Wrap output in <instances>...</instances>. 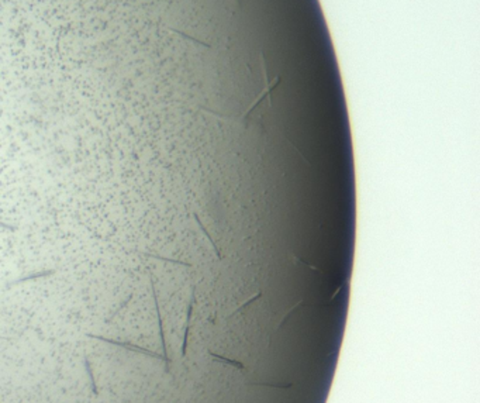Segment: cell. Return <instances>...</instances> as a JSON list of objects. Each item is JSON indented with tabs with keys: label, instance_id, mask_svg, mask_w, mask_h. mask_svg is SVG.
<instances>
[{
	"label": "cell",
	"instance_id": "obj_6",
	"mask_svg": "<svg viewBox=\"0 0 480 403\" xmlns=\"http://www.w3.org/2000/svg\"><path fill=\"white\" fill-rule=\"evenodd\" d=\"M0 227H1V229H4V230H10V231H14V230H16V227H13V226H9V224H6V223H3V221H0Z\"/></svg>",
	"mask_w": 480,
	"mask_h": 403
},
{
	"label": "cell",
	"instance_id": "obj_3",
	"mask_svg": "<svg viewBox=\"0 0 480 403\" xmlns=\"http://www.w3.org/2000/svg\"><path fill=\"white\" fill-rule=\"evenodd\" d=\"M53 272H55L53 269H50V271H40V272H33V274H30V275H27V276H21V278L16 279V281H13L10 285H17V283L27 282V281H30V279H38V278H42V276H50V275L53 274Z\"/></svg>",
	"mask_w": 480,
	"mask_h": 403
},
{
	"label": "cell",
	"instance_id": "obj_4",
	"mask_svg": "<svg viewBox=\"0 0 480 403\" xmlns=\"http://www.w3.org/2000/svg\"><path fill=\"white\" fill-rule=\"evenodd\" d=\"M85 366H86V371H88V375H89V379H90V385H92V392H93V395L94 396H97L99 395V392H97V386H96V382H94V376H93V371H92V366H90V363H89V360L88 358H85Z\"/></svg>",
	"mask_w": 480,
	"mask_h": 403
},
{
	"label": "cell",
	"instance_id": "obj_5",
	"mask_svg": "<svg viewBox=\"0 0 480 403\" xmlns=\"http://www.w3.org/2000/svg\"><path fill=\"white\" fill-rule=\"evenodd\" d=\"M131 297H133V295H130V296H128V297H127V300H125V302H123V305H121L120 308H119V309L116 310V311H114V313H113V314H111V317H110V319H108V320H107V323H108V322H111V320H113V319H114V317H116V316H117V314H119V313H120L121 310L124 309V308H125V306H127V305H128V302H130V300H131Z\"/></svg>",
	"mask_w": 480,
	"mask_h": 403
},
{
	"label": "cell",
	"instance_id": "obj_2",
	"mask_svg": "<svg viewBox=\"0 0 480 403\" xmlns=\"http://www.w3.org/2000/svg\"><path fill=\"white\" fill-rule=\"evenodd\" d=\"M88 337L94 338V340H100V341H103V343H108V344H111V346H117V347H121V348L130 349V351L138 352V354H144V355L152 357V358H160H160H163V357H160V354H157V352H154V351H151V349L142 348V347H140V346H135V344H133V343H128V341H119V340H111V338H107V337H103V336H96V334H88Z\"/></svg>",
	"mask_w": 480,
	"mask_h": 403
},
{
	"label": "cell",
	"instance_id": "obj_1",
	"mask_svg": "<svg viewBox=\"0 0 480 403\" xmlns=\"http://www.w3.org/2000/svg\"><path fill=\"white\" fill-rule=\"evenodd\" d=\"M261 64H262V75H264V89H262V92L261 93L258 94V97L256 99H253V102L249 105V108L247 109L241 116H238L237 119L235 117H232V119H226L224 121H238V123H244V121L247 120L248 119V116L251 114L253 111V109L256 108L265 97H270V92L278 86L280 83V76H275L273 78V81L272 82H269V79H267V64H265V59H264V56H261Z\"/></svg>",
	"mask_w": 480,
	"mask_h": 403
}]
</instances>
